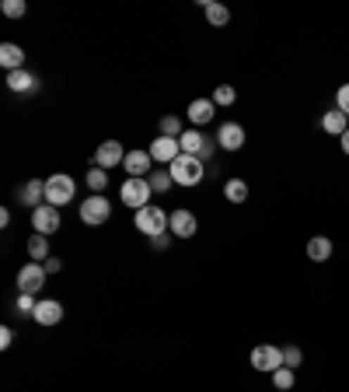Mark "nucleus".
Instances as JSON below:
<instances>
[{
  "mask_svg": "<svg viewBox=\"0 0 349 392\" xmlns=\"http://www.w3.org/2000/svg\"><path fill=\"white\" fill-rule=\"evenodd\" d=\"M168 172H172L174 186H199L203 183V176H206V165L196 158V154H178L172 165H168Z\"/></svg>",
  "mask_w": 349,
  "mask_h": 392,
  "instance_id": "1",
  "label": "nucleus"
},
{
  "mask_svg": "<svg viewBox=\"0 0 349 392\" xmlns=\"http://www.w3.org/2000/svg\"><path fill=\"white\" fill-rule=\"evenodd\" d=\"M147 238H154V235H165V231H172V214H165L161 207H154V203H147L144 210H137V221H133Z\"/></svg>",
  "mask_w": 349,
  "mask_h": 392,
  "instance_id": "2",
  "label": "nucleus"
},
{
  "mask_svg": "<svg viewBox=\"0 0 349 392\" xmlns=\"http://www.w3.org/2000/svg\"><path fill=\"white\" fill-rule=\"evenodd\" d=\"M74 193H77V186H74V179H70L67 172H56V176L46 179V203L63 207V203L74 200Z\"/></svg>",
  "mask_w": 349,
  "mask_h": 392,
  "instance_id": "3",
  "label": "nucleus"
},
{
  "mask_svg": "<svg viewBox=\"0 0 349 392\" xmlns=\"http://www.w3.org/2000/svg\"><path fill=\"white\" fill-rule=\"evenodd\" d=\"M108 217H112V203H108L101 193L87 196L84 203H81V221H84L87 228H101Z\"/></svg>",
  "mask_w": 349,
  "mask_h": 392,
  "instance_id": "4",
  "label": "nucleus"
},
{
  "mask_svg": "<svg viewBox=\"0 0 349 392\" xmlns=\"http://www.w3.org/2000/svg\"><path fill=\"white\" fill-rule=\"evenodd\" d=\"M119 196H122V203H126V207L144 210V207L151 203L154 190H151V183H147V179H126V183H122V190H119Z\"/></svg>",
  "mask_w": 349,
  "mask_h": 392,
  "instance_id": "5",
  "label": "nucleus"
},
{
  "mask_svg": "<svg viewBox=\"0 0 349 392\" xmlns=\"http://www.w3.org/2000/svg\"><path fill=\"white\" fill-rule=\"evenodd\" d=\"M252 368H255V372H265V375L279 372V368H283V347L259 343V347L252 350Z\"/></svg>",
  "mask_w": 349,
  "mask_h": 392,
  "instance_id": "6",
  "label": "nucleus"
},
{
  "mask_svg": "<svg viewBox=\"0 0 349 392\" xmlns=\"http://www.w3.org/2000/svg\"><path fill=\"white\" fill-rule=\"evenodd\" d=\"M60 207H53V203H42L39 210H32V228H35V235H56L60 231Z\"/></svg>",
  "mask_w": 349,
  "mask_h": 392,
  "instance_id": "7",
  "label": "nucleus"
},
{
  "mask_svg": "<svg viewBox=\"0 0 349 392\" xmlns=\"http://www.w3.org/2000/svg\"><path fill=\"white\" fill-rule=\"evenodd\" d=\"M46 281H49V274H46L42 263H25V267L18 270V291L21 294H39Z\"/></svg>",
  "mask_w": 349,
  "mask_h": 392,
  "instance_id": "8",
  "label": "nucleus"
},
{
  "mask_svg": "<svg viewBox=\"0 0 349 392\" xmlns=\"http://www.w3.org/2000/svg\"><path fill=\"white\" fill-rule=\"evenodd\" d=\"M122 169H126V176L129 179H147L151 172H154V158H151V151H126V161H122Z\"/></svg>",
  "mask_w": 349,
  "mask_h": 392,
  "instance_id": "9",
  "label": "nucleus"
},
{
  "mask_svg": "<svg viewBox=\"0 0 349 392\" xmlns=\"http://www.w3.org/2000/svg\"><path fill=\"white\" fill-rule=\"evenodd\" d=\"M245 126L241 123H220V130H217V144L224 147V151H241L245 147Z\"/></svg>",
  "mask_w": 349,
  "mask_h": 392,
  "instance_id": "10",
  "label": "nucleus"
},
{
  "mask_svg": "<svg viewBox=\"0 0 349 392\" xmlns=\"http://www.w3.org/2000/svg\"><path fill=\"white\" fill-rule=\"evenodd\" d=\"M122 161H126V151H122V144H119V140H105V144L94 151V165H98V169H105V172H108V169H115V165H122Z\"/></svg>",
  "mask_w": 349,
  "mask_h": 392,
  "instance_id": "11",
  "label": "nucleus"
},
{
  "mask_svg": "<svg viewBox=\"0 0 349 392\" xmlns=\"http://www.w3.org/2000/svg\"><path fill=\"white\" fill-rule=\"evenodd\" d=\"M178 154H182V147H178V140H174V137H161V133H158V140L151 144V158H154V161H161V165H172Z\"/></svg>",
  "mask_w": 349,
  "mask_h": 392,
  "instance_id": "12",
  "label": "nucleus"
},
{
  "mask_svg": "<svg viewBox=\"0 0 349 392\" xmlns=\"http://www.w3.org/2000/svg\"><path fill=\"white\" fill-rule=\"evenodd\" d=\"M39 326H56L60 319H63V305L56 301V298H46V301H39L35 305V315H32Z\"/></svg>",
  "mask_w": 349,
  "mask_h": 392,
  "instance_id": "13",
  "label": "nucleus"
},
{
  "mask_svg": "<svg viewBox=\"0 0 349 392\" xmlns=\"http://www.w3.org/2000/svg\"><path fill=\"white\" fill-rule=\"evenodd\" d=\"M18 196H21V203H25V207L39 210V207L46 203V179H28V183L18 190Z\"/></svg>",
  "mask_w": 349,
  "mask_h": 392,
  "instance_id": "14",
  "label": "nucleus"
},
{
  "mask_svg": "<svg viewBox=\"0 0 349 392\" xmlns=\"http://www.w3.org/2000/svg\"><path fill=\"white\" fill-rule=\"evenodd\" d=\"M196 228H199V221H196L192 210H174L172 214V235L174 238H192Z\"/></svg>",
  "mask_w": 349,
  "mask_h": 392,
  "instance_id": "15",
  "label": "nucleus"
},
{
  "mask_svg": "<svg viewBox=\"0 0 349 392\" xmlns=\"http://www.w3.org/2000/svg\"><path fill=\"white\" fill-rule=\"evenodd\" d=\"M213 116H217L213 98H196V102L189 105V123H192V126H206Z\"/></svg>",
  "mask_w": 349,
  "mask_h": 392,
  "instance_id": "16",
  "label": "nucleus"
},
{
  "mask_svg": "<svg viewBox=\"0 0 349 392\" xmlns=\"http://www.w3.org/2000/svg\"><path fill=\"white\" fill-rule=\"evenodd\" d=\"M7 88L18 92V95H32V92L39 88V78L28 74V71H11V74H7Z\"/></svg>",
  "mask_w": 349,
  "mask_h": 392,
  "instance_id": "17",
  "label": "nucleus"
},
{
  "mask_svg": "<svg viewBox=\"0 0 349 392\" xmlns=\"http://www.w3.org/2000/svg\"><path fill=\"white\" fill-rule=\"evenodd\" d=\"M322 130L332 133V137H343V133L349 130V116L346 112H339V109H329V112L322 116Z\"/></svg>",
  "mask_w": 349,
  "mask_h": 392,
  "instance_id": "18",
  "label": "nucleus"
},
{
  "mask_svg": "<svg viewBox=\"0 0 349 392\" xmlns=\"http://www.w3.org/2000/svg\"><path fill=\"white\" fill-rule=\"evenodd\" d=\"M0 63H4L7 74H11V71H21V63H25V49L14 46V42H4V46H0Z\"/></svg>",
  "mask_w": 349,
  "mask_h": 392,
  "instance_id": "19",
  "label": "nucleus"
},
{
  "mask_svg": "<svg viewBox=\"0 0 349 392\" xmlns=\"http://www.w3.org/2000/svg\"><path fill=\"white\" fill-rule=\"evenodd\" d=\"M206 133H199V130H185L182 137H178V147H182V154H196L199 158V151L206 147Z\"/></svg>",
  "mask_w": 349,
  "mask_h": 392,
  "instance_id": "20",
  "label": "nucleus"
},
{
  "mask_svg": "<svg viewBox=\"0 0 349 392\" xmlns=\"http://www.w3.org/2000/svg\"><path fill=\"white\" fill-rule=\"evenodd\" d=\"M307 256H311L315 263H329V259H332V238H325V235L311 238V242H307Z\"/></svg>",
  "mask_w": 349,
  "mask_h": 392,
  "instance_id": "21",
  "label": "nucleus"
},
{
  "mask_svg": "<svg viewBox=\"0 0 349 392\" xmlns=\"http://www.w3.org/2000/svg\"><path fill=\"white\" fill-rule=\"evenodd\" d=\"M28 256H32V263H46L49 259V238L46 235H32L28 238Z\"/></svg>",
  "mask_w": 349,
  "mask_h": 392,
  "instance_id": "22",
  "label": "nucleus"
},
{
  "mask_svg": "<svg viewBox=\"0 0 349 392\" xmlns=\"http://www.w3.org/2000/svg\"><path fill=\"white\" fill-rule=\"evenodd\" d=\"M203 11H206V21H210L213 28H224V25L231 21V11H227L224 4H203Z\"/></svg>",
  "mask_w": 349,
  "mask_h": 392,
  "instance_id": "23",
  "label": "nucleus"
},
{
  "mask_svg": "<svg viewBox=\"0 0 349 392\" xmlns=\"http://www.w3.org/2000/svg\"><path fill=\"white\" fill-rule=\"evenodd\" d=\"M147 183H151V190H154V193H168V190L174 186V179H172V172H168V169H154V172L147 176Z\"/></svg>",
  "mask_w": 349,
  "mask_h": 392,
  "instance_id": "24",
  "label": "nucleus"
},
{
  "mask_svg": "<svg viewBox=\"0 0 349 392\" xmlns=\"http://www.w3.org/2000/svg\"><path fill=\"white\" fill-rule=\"evenodd\" d=\"M224 196H227L231 203H245V200H248V183H245V179H227V183H224Z\"/></svg>",
  "mask_w": 349,
  "mask_h": 392,
  "instance_id": "25",
  "label": "nucleus"
},
{
  "mask_svg": "<svg viewBox=\"0 0 349 392\" xmlns=\"http://www.w3.org/2000/svg\"><path fill=\"white\" fill-rule=\"evenodd\" d=\"M84 183H87V190H91L94 196H98V193H105V190H108V172L94 165V169L87 172V179H84Z\"/></svg>",
  "mask_w": 349,
  "mask_h": 392,
  "instance_id": "26",
  "label": "nucleus"
},
{
  "mask_svg": "<svg viewBox=\"0 0 349 392\" xmlns=\"http://www.w3.org/2000/svg\"><path fill=\"white\" fill-rule=\"evenodd\" d=\"M293 382H297V379H293V368H279V372H272V386H276L279 392H290L293 389Z\"/></svg>",
  "mask_w": 349,
  "mask_h": 392,
  "instance_id": "27",
  "label": "nucleus"
},
{
  "mask_svg": "<svg viewBox=\"0 0 349 392\" xmlns=\"http://www.w3.org/2000/svg\"><path fill=\"white\" fill-rule=\"evenodd\" d=\"M182 133H185V126H182L178 116H165V119H161V137H174V140H178Z\"/></svg>",
  "mask_w": 349,
  "mask_h": 392,
  "instance_id": "28",
  "label": "nucleus"
},
{
  "mask_svg": "<svg viewBox=\"0 0 349 392\" xmlns=\"http://www.w3.org/2000/svg\"><path fill=\"white\" fill-rule=\"evenodd\" d=\"M300 365H304V350H300V347H283V368H293V372H297Z\"/></svg>",
  "mask_w": 349,
  "mask_h": 392,
  "instance_id": "29",
  "label": "nucleus"
},
{
  "mask_svg": "<svg viewBox=\"0 0 349 392\" xmlns=\"http://www.w3.org/2000/svg\"><path fill=\"white\" fill-rule=\"evenodd\" d=\"M234 98H238V92H234L231 85H217V92H213V105H234Z\"/></svg>",
  "mask_w": 349,
  "mask_h": 392,
  "instance_id": "30",
  "label": "nucleus"
},
{
  "mask_svg": "<svg viewBox=\"0 0 349 392\" xmlns=\"http://www.w3.org/2000/svg\"><path fill=\"white\" fill-rule=\"evenodd\" d=\"M0 11H4L7 18H25V11H28V7H25V0H4V4H0Z\"/></svg>",
  "mask_w": 349,
  "mask_h": 392,
  "instance_id": "31",
  "label": "nucleus"
},
{
  "mask_svg": "<svg viewBox=\"0 0 349 392\" xmlns=\"http://www.w3.org/2000/svg\"><path fill=\"white\" fill-rule=\"evenodd\" d=\"M35 305H39V301H35V294H21V298H18V305H14V312H21V315H35Z\"/></svg>",
  "mask_w": 349,
  "mask_h": 392,
  "instance_id": "32",
  "label": "nucleus"
},
{
  "mask_svg": "<svg viewBox=\"0 0 349 392\" xmlns=\"http://www.w3.org/2000/svg\"><path fill=\"white\" fill-rule=\"evenodd\" d=\"M336 109H339V112H346V116H349V85H343V88L336 92Z\"/></svg>",
  "mask_w": 349,
  "mask_h": 392,
  "instance_id": "33",
  "label": "nucleus"
},
{
  "mask_svg": "<svg viewBox=\"0 0 349 392\" xmlns=\"http://www.w3.org/2000/svg\"><path fill=\"white\" fill-rule=\"evenodd\" d=\"M168 242H172V235H168V231H165V235H154V238H151V249H154V252H165V249H168Z\"/></svg>",
  "mask_w": 349,
  "mask_h": 392,
  "instance_id": "34",
  "label": "nucleus"
},
{
  "mask_svg": "<svg viewBox=\"0 0 349 392\" xmlns=\"http://www.w3.org/2000/svg\"><path fill=\"white\" fill-rule=\"evenodd\" d=\"M217 147H220V144H217V140H206V147H203V151H199V161H203V165H206V161H210V158H213V154H217Z\"/></svg>",
  "mask_w": 349,
  "mask_h": 392,
  "instance_id": "35",
  "label": "nucleus"
},
{
  "mask_svg": "<svg viewBox=\"0 0 349 392\" xmlns=\"http://www.w3.org/2000/svg\"><path fill=\"white\" fill-rule=\"evenodd\" d=\"M11 343H14V329H11V326H4V329H0V350H7Z\"/></svg>",
  "mask_w": 349,
  "mask_h": 392,
  "instance_id": "36",
  "label": "nucleus"
},
{
  "mask_svg": "<svg viewBox=\"0 0 349 392\" xmlns=\"http://www.w3.org/2000/svg\"><path fill=\"white\" fill-rule=\"evenodd\" d=\"M42 267H46V274H60V267H63V263H60L56 256H49V259H46Z\"/></svg>",
  "mask_w": 349,
  "mask_h": 392,
  "instance_id": "37",
  "label": "nucleus"
},
{
  "mask_svg": "<svg viewBox=\"0 0 349 392\" xmlns=\"http://www.w3.org/2000/svg\"><path fill=\"white\" fill-rule=\"evenodd\" d=\"M339 140H343V151H346V154H349V130H346V133H343V137H339Z\"/></svg>",
  "mask_w": 349,
  "mask_h": 392,
  "instance_id": "38",
  "label": "nucleus"
}]
</instances>
